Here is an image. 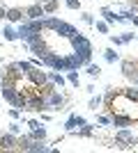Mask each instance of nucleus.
<instances>
[{
  "mask_svg": "<svg viewBox=\"0 0 138 153\" xmlns=\"http://www.w3.org/2000/svg\"><path fill=\"white\" fill-rule=\"evenodd\" d=\"M106 94H104V101H106V110H108V114L113 112H118V114H127L131 119L133 123H138V101L124 96L122 91H113V87H106Z\"/></svg>",
  "mask_w": 138,
  "mask_h": 153,
  "instance_id": "1",
  "label": "nucleus"
},
{
  "mask_svg": "<svg viewBox=\"0 0 138 153\" xmlns=\"http://www.w3.org/2000/svg\"><path fill=\"white\" fill-rule=\"evenodd\" d=\"M67 41H69V46H72V53L81 57L83 66L92 62V51H94V48H92V41L87 37H83L81 32H76V34H72Z\"/></svg>",
  "mask_w": 138,
  "mask_h": 153,
  "instance_id": "2",
  "label": "nucleus"
},
{
  "mask_svg": "<svg viewBox=\"0 0 138 153\" xmlns=\"http://www.w3.org/2000/svg\"><path fill=\"white\" fill-rule=\"evenodd\" d=\"M44 30H53L58 37H62V39H69L72 34H76V32H78L72 23L60 21V19H55V16H44Z\"/></svg>",
  "mask_w": 138,
  "mask_h": 153,
  "instance_id": "3",
  "label": "nucleus"
},
{
  "mask_svg": "<svg viewBox=\"0 0 138 153\" xmlns=\"http://www.w3.org/2000/svg\"><path fill=\"white\" fill-rule=\"evenodd\" d=\"M115 144H118L120 149H131V146L138 144V137H133V133L129 130V126L118 128V133H115Z\"/></svg>",
  "mask_w": 138,
  "mask_h": 153,
  "instance_id": "4",
  "label": "nucleus"
},
{
  "mask_svg": "<svg viewBox=\"0 0 138 153\" xmlns=\"http://www.w3.org/2000/svg\"><path fill=\"white\" fill-rule=\"evenodd\" d=\"M44 103H46V112H58V110H62V105H65V96L60 94L58 89H53L51 94L44 96Z\"/></svg>",
  "mask_w": 138,
  "mask_h": 153,
  "instance_id": "5",
  "label": "nucleus"
},
{
  "mask_svg": "<svg viewBox=\"0 0 138 153\" xmlns=\"http://www.w3.org/2000/svg\"><path fill=\"white\" fill-rule=\"evenodd\" d=\"M23 14H26V19L30 21H37V19H44V7L39 5V2H32V5H28L26 9H23Z\"/></svg>",
  "mask_w": 138,
  "mask_h": 153,
  "instance_id": "6",
  "label": "nucleus"
},
{
  "mask_svg": "<svg viewBox=\"0 0 138 153\" xmlns=\"http://www.w3.org/2000/svg\"><path fill=\"white\" fill-rule=\"evenodd\" d=\"M0 151H16V135L7 130L5 135H0Z\"/></svg>",
  "mask_w": 138,
  "mask_h": 153,
  "instance_id": "7",
  "label": "nucleus"
},
{
  "mask_svg": "<svg viewBox=\"0 0 138 153\" xmlns=\"http://www.w3.org/2000/svg\"><path fill=\"white\" fill-rule=\"evenodd\" d=\"M101 16H104V21L108 25H113V23H124L122 14H118L115 9H111V7H101Z\"/></svg>",
  "mask_w": 138,
  "mask_h": 153,
  "instance_id": "8",
  "label": "nucleus"
},
{
  "mask_svg": "<svg viewBox=\"0 0 138 153\" xmlns=\"http://www.w3.org/2000/svg\"><path fill=\"white\" fill-rule=\"evenodd\" d=\"M23 9L21 7H7V12H5V21L7 23H21L23 21Z\"/></svg>",
  "mask_w": 138,
  "mask_h": 153,
  "instance_id": "9",
  "label": "nucleus"
},
{
  "mask_svg": "<svg viewBox=\"0 0 138 153\" xmlns=\"http://www.w3.org/2000/svg\"><path fill=\"white\" fill-rule=\"evenodd\" d=\"M87 119L85 117H81V114H69L67 117V121H65V133H72L74 128H78V126H83Z\"/></svg>",
  "mask_w": 138,
  "mask_h": 153,
  "instance_id": "10",
  "label": "nucleus"
},
{
  "mask_svg": "<svg viewBox=\"0 0 138 153\" xmlns=\"http://www.w3.org/2000/svg\"><path fill=\"white\" fill-rule=\"evenodd\" d=\"M111 117V126H115V128H127V126H133V121L129 119L127 114H118V112H113V114H108Z\"/></svg>",
  "mask_w": 138,
  "mask_h": 153,
  "instance_id": "11",
  "label": "nucleus"
},
{
  "mask_svg": "<svg viewBox=\"0 0 138 153\" xmlns=\"http://www.w3.org/2000/svg\"><path fill=\"white\" fill-rule=\"evenodd\" d=\"M28 78H30V80H32V82L37 85V87H41V85H44L46 80H48L46 71H39V66H32V71L28 73Z\"/></svg>",
  "mask_w": 138,
  "mask_h": 153,
  "instance_id": "12",
  "label": "nucleus"
},
{
  "mask_svg": "<svg viewBox=\"0 0 138 153\" xmlns=\"http://www.w3.org/2000/svg\"><path fill=\"white\" fill-rule=\"evenodd\" d=\"M28 151H30V153H48V151H51V146H46L44 140H30Z\"/></svg>",
  "mask_w": 138,
  "mask_h": 153,
  "instance_id": "13",
  "label": "nucleus"
},
{
  "mask_svg": "<svg viewBox=\"0 0 138 153\" xmlns=\"http://www.w3.org/2000/svg\"><path fill=\"white\" fill-rule=\"evenodd\" d=\"M92 130H94V126L92 123H83V126H78V128H74L69 135H76V137H92Z\"/></svg>",
  "mask_w": 138,
  "mask_h": 153,
  "instance_id": "14",
  "label": "nucleus"
},
{
  "mask_svg": "<svg viewBox=\"0 0 138 153\" xmlns=\"http://www.w3.org/2000/svg\"><path fill=\"white\" fill-rule=\"evenodd\" d=\"M46 76H48V80H51V82H55V87H65L67 85V78L62 76V73H60V71H46Z\"/></svg>",
  "mask_w": 138,
  "mask_h": 153,
  "instance_id": "15",
  "label": "nucleus"
},
{
  "mask_svg": "<svg viewBox=\"0 0 138 153\" xmlns=\"http://www.w3.org/2000/svg\"><path fill=\"white\" fill-rule=\"evenodd\" d=\"M2 37H5V41H16L19 39V34H16V27L14 25H2Z\"/></svg>",
  "mask_w": 138,
  "mask_h": 153,
  "instance_id": "16",
  "label": "nucleus"
},
{
  "mask_svg": "<svg viewBox=\"0 0 138 153\" xmlns=\"http://www.w3.org/2000/svg\"><path fill=\"white\" fill-rule=\"evenodd\" d=\"M104 59L108 64H115L120 59V53H115V48H113V46H108V48H104Z\"/></svg>",
  "mask_w": 138,
  "mask_h": 153,
  "instance_id": "17",
  "label": "nucleus"
},
{
  "mask_svg": "<svg viewBox=\"0 0 138 153\" xmlns=\"http://www.w3.org/2000/svg\"><path fill=\"white\" fill-rule=\"evenodd\" d=\"M122 73L129 78V76H133V73H138V66L131 62V59H124V62H122Z\"/></svg>",
  "mask_w": 138,
  "mask_h": 153,
  "instance_id": "18",
  "label": "nucleus"
},
{
  "mask_svg": "<svg viewBox=\"0 0 138 153\" xmlns=\"http://www.w3.org/2000/svg\"><path fill=\"white\" fill-rule=\"evenodd\" d=\"M41 7H44V14H46V16H51V14H55L60 9V2H58V0H48V2H44Z\"/></svg>",
  "mask_w": 138,
  "mask_h": 153,
  "instance_id": "19",
  "label": "nucleus"
},
{
  "mask_svg": "<svg viewBox=\"0 0 138 153\" xmlns=\"http://www.w3.org/2000/svg\"><path fill=\"white\" fill-rule=\"evenodd\" d=\"M101 103H104V94H97V96H92L90 103H87V108L92 110V112H97L99 108H101Z\"/></svg>",
  "mask_w": 138,
  "mask_h": 153,
  "instance_id": "20",
  "label": "nucleus"
},
{
  "mask_svg": "<svg viewBox=\"0 0 138 153\" xmlns=\"http://www.w3.org/2000/svg\"><path fill=\"white\" fill-rule=\"evenodd\" d=\"M67 82L69 85H74L76 89H78V85H81V76H78V71H67Z\"/></svg>",
  "mask_w": 138,
  "mask_h": 153,
  "instance_id": "21",
  "label": "nucleus"
},
{
  "mask_svg": "<svg viewBox=\"0 0 138 153\" xmlns=\"http://www.w3.org/2000/svg\"><path fill=\"white\" fill-rule=\"evenodd\" d=\"M30 140H46V128L44 126H37L30 130Z\"/></svg>",
  "mask_w": 138,
  "mask_h": 153,
  "instance_id": "22",
  "label": "nucleus"
},
{
  "mask_svg": "<svg viewBox=\"0 0 138 153\" xmlns=\"http://www.w3.org/2000/svg\"><path fill=\"white\" fill-rule=\"evenodd\" d=\"M16 69H19V73H21V76H28V73L32 71V64H30V62H26V59H21V62H16Z\"/></svg>",
  "mask_w": 138,
  "mask_h": 153,
  "instance_id": "23",
  "label": "nucleus"
},
{
  "mask_svg": "<svg viewBox=\"0 0 138 153\" xmlns=\"http://www.w3.org/2000/svg\"><path fill=\"white\" fill-rule=\"evenodd\" d=\"M85 73L90 78H99V73H101V69H99V64H85Z\"/></svg>",
  "mask_w": 138,
  "mask_h": 153,
  "instance_id": "24",
  "label": "nucleus"
},
{
  "mask_svg": "<svg viewBox=\"0 0 138 153\" xmlns=\"http://www.w3.org/2000/svg\"><path fill=\"white\" fill-rule=\"evenodd\" d=\"M92 25L97 27V32H99V34H108V27H111L108 23H106V21H94Z\"/></svg>",
  "mask_w": 138,
  "mask_h": 153,
  "instance_id": "25",
  "label": "nucleus"
},
{
  "mask_svg": "<svg viewBox=\"0 0 138 153\" xmlns=\"http://www.w3.org/2000/svg\"><path fill=\"white\" fill-rule=\"evenodd\" d=\"M124 96H129V98H133V101H138V89H133V87H129V89H120Z\"/></svg>",
  "mask_w": 138,
  "mask_h": 153,
  "instance_id": "26",
  "label": "nucleus"
},
{
  "mask_svg": "<svg viewBox=\"0 0 138 153\" xmlns=\"http://www.w3.org/2000/svg\"><path fill=\"white\" fill-rule=\"evenodd\" d=\"M81 21H83V23H87V25H92V23H94V14L83 12V14H81Z\"/></svg>",
  "mask_w": 138,
  "mask_h": 153,
  "instance_id": "27",
  "label": "nucleus"
},
{
  "mask_svg": "<svg viewBox=\"0 0 138 153\" xmlns=\"http://www.w3.org/2000/svg\"><path fill=\"white\" fill-rule=\"evenodd\" d=\"M97 123L99 126H111V117L108 114H97Z\"/></svg>",
  "mask_w": 138,
  "mask_h": 153,
  "instance_id": "28",
  "label": "nucleus"
},
{
  "mask_svg": "<svg viewBox=\"0 0 138 153\" xmlns=\"http://www.w3.org/2000/svg\"><path fill=\"white\" fill-rule=\"evenodd\" d=\"M9 133H14V135H19V133H21V123L16 121V119H14V121L9 123Z\"/></svg>",
  "mask_w": 138,
  "mask_h": 153,
  "instance_id": "29",
  "label": "nucleus"
},
{
  "mask_svg": "<svg viewBox=\"0 0 138 153\" xmlns=\"http://www.w3.org/2000/svg\"><path fill=\"white\" fill-rule=\"evenodd\" d=\"M111 46H113V48H118V46H124V44H122V39H120V34H118V37H115V34H111Z\"/></svg>",
  "mask_w": 138,
  "mask_h": 153,
  "instance_id": "30",
  "label": "nucleus"
},
{
  "mask_svg": "<svg viewBox=\"0 0 138 153\" xmlns=\"http://www.w3.org/2000/svg\"><path fill=\"white\" fill-rule=\"evenodd\" d=\"M120 39H122V44H129V41L133 39V32H122V34H120Z\"/></svg>",
  "mask_w": 138,
  "mask_h": 153,
  "instance_id": "31",
  "label": "nucleus"
},
{
  "mask_svg": "<svg viewBox=\"0 0 138 153\" xmlns=\"http://www.w3.org/2000/svg\"><path fill=\"white\" fill-rule=\"evenodd\" d=\"M67 9H81V0H67Z\"/></svg>",
  "mask_w": 138,
  "mask_h": 153,
  "instance_id": "32",
  "label": "nucleus"
},
{
  "mask_svg": "<svg viewBox=\"0 0 138 153\" xmlns=\"http://www.w3.org/2000/svg\"><path fill=\"white\" fill-rule=\"evenodd\" d=\"M9 117H12V119H19V117H21V110L19 108H12V110H9Z\"/></svg>",
  "mask_w": 138,
  "mask_h": 153,
  "instance_id": "33",
  "label": "nucleus"
},
{
  "mask_svg": "<svg viewBox=\"0 0 138 153\" xmlns=\"http://www.w3.org/2000/svg\"><path fill=\"white\" fill-rule=\"evenodd\" d=\"M28 126H30V130H32V128H37V126H41L39 121H37V119H30V121H28Z\"/></svg>",
  "mask_w": 138,
  "mask_h": 153,
  "instance_id": "34",
  "label": "nucleus"
},
{
  "mask_svg": "<svg viewBox=\"0 0 138 153\" xmlns=\"http://www.w3.org/2000/svg\"><path fill=\"white\" fill-rule=\"evenodd\" d=\"M5 12H7V7L2 5V0H0V19H2V21H5Z\"/></svg>",
  "mask_w": 138,
  "mask_h": 153,
  "instance_id": "35",
  "label": "nucleus"
},
{
  "mask_svg": "<svg viewBox=\"0 0 138 153\" xmlns=\"http://www.w3.org/2000/svg\"><path fill=\"white\" fill-rule=\"evenodd\" d=\"M129 80H131L133 87H138V73H133V76H129Z\"/></svg>",
  "mask_w": 138,
  "mask_h": 153,
  "instance_id": "36",
  "label": "nucleus"
},
{
  "mask_svg": "<svg viewBox=\"0 0 138 153\" xmlns=\"http://www.w3.org/2000/svg\"><path fill=\"white\" fill-rule=\"evenodd\" d=\"M85 91H87V94H94L97 89H94V85H87V87H85Z\"/></svg>",
  "mask_w": 138,
  "mask_h": 153,
  "instance_id": "37",
  "label": "nucleus"
},
{
  "mask_svg": "<svg viewBox=\"0 0 138 153\" xmlns=\"http://www.w3.org/2000/svg\"><path fill=\"white\" fill-rule=\"evenodd\" d=\"M129 23H133V25H136V27H138V14H133V19H131V21H129Z\"/></svg>",
  "mask_w": 138,
  "mask_h": 153,
  "instance_id": "38",
  "label": "nucleus"
},
{
  "mask_svg": "<svg viewBox=\"0 0 138 153\" xmlns=\"http://www.w3.org/2000/svg\"><path fill=\"white\" fill-rule=\"evenodd\" d=\"M35 2H39V5H44V2H48V0H35Z\"/></svg>",
  "mask_w": 138,
  "mask_h": 153,
  "instance_id": "39",
  "label": "nucleus"
},
{
  "mask_svg": "<svg viewBox=\"0 0 138 153\" xmlns=\"http://www.w3.org/2000/svg\"><path fill=\"white\" fill-rule=\"evenodd\" d=\"M136 39H138V34H136Z\"/></svg>",
  "mask_w": 138,
  "mask_h": 153,
  "instance_id": "40",
  "label": "nucleus"
}]
</instances>
